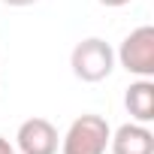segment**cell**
Wrapping results in <instances>:
<instances>
[{
	"label": "cell",
	"instance_id": "obj_1",
	"mask_svg": "<svg viewBox=\"0 0 154 154\" xmlns=\"http://www.w3.org/2000/svg\"><path fill=\"white\" fill-rule=\"evenodd\" d=\"M69 66H72L75 79L94 85V82H103V79L112 75V69H115V51H112V45L106 39L88 36V39H82L79 45L72 48Z\"/></svg>",
	"mask_w": 154,
	"mask_h": 154
},
{
	"label": "cell",
	"instance_id": "obj_2",
	"mask_svg": "<svg viewBox=\"0 0 154 154\" xmlns=\"http://www.w3.org/2000/svg\"><path fill=\"white\" fill-rule=\"evenodd\" d=\"M112 127L100 115H79L60 139V154H106Z\"/></svg>",
	"mask_w": 154,
	"mask_h": 154
},
{
	"label": "cell",
	"instance_id": "obj_3",
	"mask_svg": "<svg viewBox=\"0 0 154 154\" xmlns=\"http://www.w3.org/2000/svg\"><path fill=\"white\" fill-rule=\"evenodd\" d=\"M118 63L139 79H151L154 75V27L142 24L136 30H130V36L121 42L118 48Z\"/></svg>",
	"mask_w": 154,
	"mask_h": 154
},
{
	"label": "cell",
	"instance_id": "obj_4",
	"mask_svg": "<svg viewBox=\"0 0 154 154\" xmlns=\"http://www.w3.org/2000/svg\"><path fill=\"white\" fill-rule=\"evenodd\" d=\"M15 142H18L21 154H57V148H60L57 127L48 118H27L18 127Z\"/></svg>",
	"mask_w": 154,
	"mask_h": 154
},
{
	"label": "cell",
	"instance_id": "obj_5",
	"mask_svg": "<svg viewBox=\"0 0 154 154\" xmlns=\"http://www.w3.org/2000/svg\"><path fill=\"white\" fill-rule=\"evenodd\" d=\"M109 148L112 154H154V133L148 130V124L130 121L109 136Z\"/></svg>",
	"mask_w": 154,
	"mask_h": 154
},
{
	"label": "cell",
	"instance_id": "obj_6",
	"mask_svg": "<svg viewBox=\"0 0 154 154\" xmlns=\"http://www.w3.org/2000/svg\"><path fill=\"white\" fill-rule=\"evenodd\" d=\"M124 106L130 112L133 121L139 124H151L154 121V82L151 79H139L127 88L124 94Z\"/></svg>",
	"mask_w": 154,
	"mask_h": 154
},
{
	"label": "cell",
	"instance_id": "obj_7",
	"mask_svg": "<svg viewBox=\"0 0 154 154\" xmlns=\"http://www.w3.org/2000/svg\"><path fill=\"white\" fill-rule=\"evenodd\" d=\"M97 3H103V6H109V9H118V6H127L130 0H97Z\"/></svg>",
	"mask_w": 154,
	"mask_h": 154
},
{
	"label": "cell",
	"instance_id": "obj_8",
	"mask_svg": "<svg viewBox=\"0 0 154 154\" xmlns=\"http://www.w3.org/2000/svg\"><path fill=\"white\" fill-rule=\"evenodd\" d=\"M0 154H15V148H12L9 139H3V136H0Z\"/></svg>",
	"mask_w": 154,
	"mask_h": 154
},
{
	"label": "cell",
	"instance_id": "obj_9",
	"mask_svg": "<svg viewBox=\"0 0 154 154\" xmlns=\"http://www.w3.org/2000/svg\"><path fill=\"white\" fill-rule=\"evenodd\" d=\"M6 6H30V3H36V0H3Z\"/></svg>",
	"mask_w": 154,
	"mask_h": 154
}]
</instances>
